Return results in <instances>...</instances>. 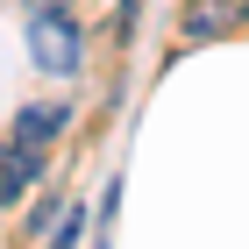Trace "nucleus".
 <instances>
[{
	"label": "nucleus",
	"instance_id": "f03ea898",
	"mask_svg": "<svg viewBox=\"0 0 249 249\" xmlns=\"http://www.w3.org/2000/svg\"><path fill=\"white\" fill-rule=\"evenodd\" d=\"M36 178H43V142H0V199H7V207H15Z\"/></svg>",
	"mask_w": 249,
	"mask_h": 249
},
{
	"label": "nucleus",
	"instance_id": "20e7f679",
	"mask_svg": "<svg viewBox=\"0 0 249 249\" xmlns=\"http://www.w3.org/2000/svg\"><path fill=\"white\" fill-rule=\"evenodd\" d=\"M64 128H71V114H64L57 100H36V107L15 114V142H57Z\"/></svg>",
	"mask_w": 249,
	"mask_h": 249
},
{
	"label": "nucleus",
	"instance_id": "f257e3e1",
	"mask_svg": "<svg viewBox=\"0 0 249 249\" xmlns=\"http://www.w3.org/2000/svg\"><path fill=\"white\" fill-rule=\"evenodd\" d=\"M29 57L43 78H71L78 71V29L71 15H29Z\"/></svg>",
	"mask_w": 249,
	"mask_h": 249
},
{
	"label": "nucleus",
	"instance_id": "39448f33",
	"mask_svg": "<svg viewBox=\"0 0 249 249\" xmlns=\"http://www.w3.org/2000/svg\"><path fill=\"white\" fill-rule=\"evenodd\" d=\"M135 7H142V0H121V7H114V43L135 36Z\"/></svg>",
	"mask_w": 249,
	"mask_h": 249
},
{
	"label": "nucleus",
	"instance_id": "7ed1b4c3",
	"mask_svg": "<svg viewBox=\"0 0 249 249\" xmlns=\"http://www.w3.org/2000/svg\"><path fill=\"white\" fill-rule=\"evenodd\" d=\"M235 0H185V15H178V29H185V43H207V36H228L235 29Z\"/></svg>",
	"mask_w": 249,
	"mask_h": 249
},
{
	"label": "nucleus",
	"instance_id": "423d86ee",
	"mask_svg": "<svg viewBox=\"0 0 249 249\" xmlns=\"http://www.w3.org/2000/svg\"><path fill=\"white\" fill-rule=\"evenodd\" d=\"M29 15H71V0H21Z\"/></svg>",
	"mask_w": 249,
	"mask_h": 249
}]
</instances>
